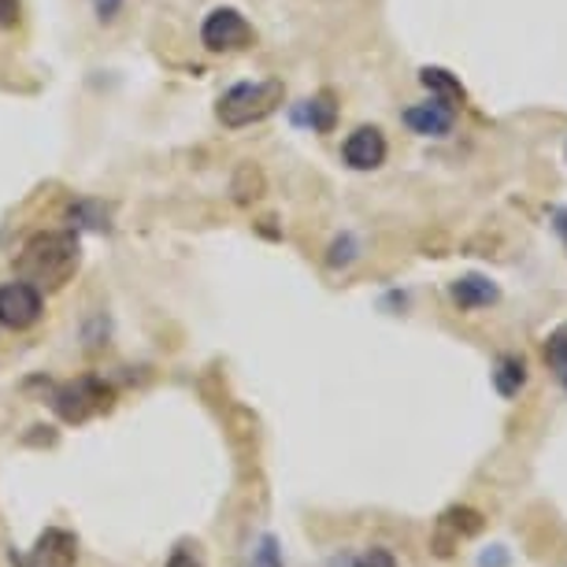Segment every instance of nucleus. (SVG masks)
Returning <instances> with one entry per match:
<instances>
[{
  "mask_svg": "<svg viewBox=\"0 0 567 567\" xmlns=\"http://www.w3.org/2000/svg\"><path fill=\"white\" fill-rule=\"evenodd\" d=\"M82 260V241L74 230H41L16 256L19 278H27L38 290H60L71 282Z\"/></svg>",
  "mask_w": 567,
  "mask_h": 567,
  "instance_id": "obj_1",
  "label": "nucleus"
},
{
  "mask_svg": "<svg viewBox=\"0 0 567 567\" xmlns=\"http://www.w3.org/2000/svg\"><path fill=\"white\" fill-rule=\"evenodd\" d=\"M286 101V85L278 79H264V82H238L230 85L227 93L216 104V115L227 131H241V126L264 123L267 115H275Z\"/></svg>",
  "mask_w": 567,
  "mask_h": 567,
  "instance_id": "obj_2",
  "label": "nucleus"
},
{
  "mask_svg": "<svg viewBox=\"0 0 567 567\" xmlns=\"http://www.w3.org/2000/svg\"><path fill=\"white\" fill-rule=\"evenodd\" d=\"M52 409L63 423H85L90 415L112 409V390L101 379H74L52 393Z\"/></svg>",
  "mask_w": 567,
  "mask_h": 567,
  "instance_id": "obj_3",
  "label": "nucleus"
},
{
  "mask_svg": "<svg viewBox=\"0 0 567 567\" xmlns=\"http://www.w3.org/2000/svg\"><path fill=\"white\" fill-rule=\"evenodd\" d=\"M200 41L208 52H241L256 41V30L238 8H212L200 23Z\"/></svg>",
  "mask_w": 567,
  "mask_h": 567,
  "instance_id": "obj_4",
  "label": "nucleus"
},
{
  "mask_svg": "<svg viewBox=\"0 0 567 567\" xmlns=\"http://www.w3.org/2000/svg\"><path fill=\"white\" fill-rule=\"evenodd\" d=\"M41 316H45V297L38 286H30L27 278L0 286V327L30 330Z\"/></svg>",
  "mask_w": 567,
  "mask_h": 567,
  "instance_id": "obj_5",
  "label": "nucleus"
},
{
  "mask_svg": "<svg viewBox=\"0 0 567 567\" xmlns=\"http://www.w3.org/2000/svg\"><path fill=\"white\" fill-rule=\"evenodd\" d=\"M386 153H390V145H386V134H382L379 126H357V131L346 137V145H341V156H346V164L352 171L382 167L386 164Z\"/></svg>",
  "mask_w": 567,
  "mask_h": 567,
  "instance_id": "obj_6",
  "label": "nucleus"
},
{
  "mask_svg": "<svg viewBox=\"0 0 567 567\" xmlns=\"http://www.w3.org/2000/svg\"><path fill=\"white\" fill-rule=\"evenodd\" d=\"M404 126L423 137H445L449 131L456 126V109L445 101H423V104H412L409 112H404Z\"/></svg>",
  "mask_w": 567,
  "mask_h": 567,
  "instance_id": "obj_7",
  "label": "nucleus"
},
{
  "mask_svg": "<svg viewBox=\"0 0 567 567\" xmlns=\"http://www.w3.org/2000/svg\"><path fill=\"white\" fill-rule=\"evenodd\" d=\"M79 556V538L68 530H45L38 538V545L30 549L23 567H71Z\"/></svg>",
  "mask_w": 567,
  "mask_h": 567,
  "instance_id": "obj_8",
  "label": "nucleus"
},
{
  "mask_svg": "<svg viewBox=\"0 0 567 567\" xmlns=\"http://www.w3.org/2000/svg\"><path fill=\"white\" fill-rule=\"evenodd\" d=\"M449 297H453L464 312H475V308L494 305L501 297V290H497L494 278H486V275H464V278H456V282L449 286Z\"/></svg>",
  "mask_w": 567,
  "mask_h": 567,
  "instance_id": "obj_9",
  "label": "nucleus"
},
{
  "mask_svg": "<svg viewBox=\"0 0 567 567\" xmlns=\"http://www.w3.org/2000/svg\"><path fill=\"white\" fill-rule=\"evenodd\" d=\"M494 386H497L501 398H516V393L527 386V360L516 357V352L501 357L497 368H494Z\"/></svg>",
  "mask_w": 567,
  "mask_h": 567,
  "instance_id": "obj_10",
  "label": "nucleus"
},
{
  "mask_svg": "<svg viewBox=\"0 0 567 567\" xmlns=\"http://www.w3.org/2000/svg\"><path fill=\"white\" fill-rule=\"evenodd\" d=\"M420 82L434 93L437 101L453 104V109H456L460 101H464V85H460V82L453 79V74L442 71V68H423V71H420Z\"/></svg>",
  "mask_w": 567,
  "mask_h": 567,
  "instance_id": "obj_11",
  "label": "nucleus"
},
{
  "mask_svg": "<svg viewBox=\"0 0 567 567\" xmlns=\"http://www.w3.org/2000/svg\"><path fill=\"white\" fill-rule=\"evenodd\" d=\"M442 527H449L456 534V538H475L478 530L486 527L483 516H478L475 508H449L445 516H442Z\"/></svg>",
  "mask_w": 567,
  "mask_h": 567,
  "instance_id": "obj_12",
  "label": "nucleus"
},
{
  "mask_svg": "<svg viewBox=\"0 0 567 567\" xmlns=\"http://www.w3.org/2000/svg\"><path fill=\"white\" fill-rule=\"evenodd\" d=\"M545 360H549V368L556 371V379H560L567 390V323L560 330H553L549 341H545Z\"/></svg>",
  "mask_w": 567,
  "mask_h": 567,
  "instance_id": "obj_13",
  "label": "nucleus"
},
{
  "mask_svg": "<svg viewBox=\"0 0 567 567\" xmlns=\"http://www.w3.org/2000/svg\"><path fill=\"white\" fill-rule=\"evenodd\" d=\"M308 123H312V131L327 134L330 126H334V104H330V93H319L316 101H308Z\"/></svg>",
  "mask_w": 567,
  "mask_h": 567,
  "instance_id": "obj_14",
  "label": "nucleus"
},
{
  "mask_svg": "<svg viewBox=\"0 0 567 567\" xmlns=\"http://www.w3.org/2000/svg\"><path fill=\"white\" fill-rule=\"evenodd\" d=\"M252 567H286L282 564V545H278L275 534H264L252 549Z\"/></svg>",
  "mask_w": 567,
  "mask_h": 567,
  "instance_id": "obj_15",
  "label": "nucleus"
},
{
  "mask_svg": "<svg viewBox=\"0 0 567 567\" xmlns=\"http://www.w3.org/2000/svg\"><path fill=\"white\" fill-rule=\"evenodd\" d=\"M167 567H205V560H200L197 545L178 542L175 549H171V556H167Z\"/></svg>",
  "mask_w": 567,
  "mask_h": 567,
  "instance_id": "obj_16",
  "label": "nucleus"
},
{
  "mask_svg": "<svg viewBox=\"0 0 567 567\" xmlns=\"http://www.w3.org/2000/svg\"><path fill=\"white\" fill-rule=\"evenodd\" d=\"M349 567H398V556L390 549H368L363 556H357Z\"/></svg>",
  "mask_w": 567,
  "mask_h": 567,
  "instance_id": "obj_17",
  "label": "nucleus"
},
{
  "mask_svg": "<svg viewBox=\"0 0 567 567\" xmlns=\"http://www.w3.org/2000/svg\"><path fill=\"white\" fill-rule=\"evenodd\" d=\"M23 12V0H0V30H12Z\"/></svg>",
  "mask_w": 567,
  "mask_h": 567,
  "instance_id": "obj_18",
  "label": "nucleus"
},
{
  "mask_svg": "<svg viewBox=\"0 0 567 567\" xmlns=\"http://www.w3.org/2000/svg\"><path fill=\"white\" fill-rule=\"evenodd\" d=\"M93 12H97L101 23H112L123 12V0H93Z\"/></svg>",
  "mask_w": 567,
  "mask_h": 567,
  "instance_id": "obj_19",
  "label": "nucleus"
},
{
  "mask_svg": "<svg viewBox=\"0 0 567 567\" xmlns=\"http://www.w3.org/2000/svg\"><path fill=\"white\" fill-rule=\"evenodd\" d=\"M505 564H508V556H505L501 545H494V549L483 553V560H478V567H505Z\"/></svg>",
  "mask_w": 567,
  "mask_h": 567,
  "instance_id": "obj_20",
  "label": "nucleus"
},
{
  "mask_svg": "<svg viewBox=\"0 0 567 567\" xmlns=\"http://www.w3.org/2000/svg\"><path fill=\"white\" fill-rule=\"evenodd\" d=\"M556 234H560V241H564V249H567V208H560V212H556Z\"/></svg>",
  "mask_w": 567,
  "mask_h": 567,
  "instance_id": "obj_21",
  "label": "nucleus"
}]
</instances>
